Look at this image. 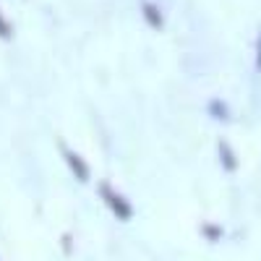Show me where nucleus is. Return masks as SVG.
Returning a JSON list of instances; mask_svg holds the SVG:
<instances>
[{
    "label": "nucleus",
    "instance_id": "0eeeda50",
    "mask_svg": "<svg viewBox=\"0 0 261 261\" xmlns=\"http://www.w3.org/2000/svg\"><path fill=\"white\" fill-rule=\"evenodd\" d=\"M204 232L212 238V241H217V238H220V227H214V225H206V227H204Z\"/></svg>",
    "mask_w": 261,
    "mask_h": 261
},
{
    "label": "nucleus",
    "instance_id": "6e6552de",
    "mask_svg": "<svg viewBox=\"0 0 261 261\" xmlns=\"http://www.w3.org/2000/svg\"><path fill=\"white\" fill-rule=\"evenodd\" d=\"M256 68L261 71V34H258V42H256Z\"/></svg>",
    "mask_w": 261,
    "mask_h": 261
},
{
    "label": "nucleus",
    "instance_id": "20e7f679",
    "mask_svg": "<svg viewBox=\"0 0 261 261\" xmlns=\"http://www.w3.org/2000/svg\"><path fill=\"white\" fill-rule=\"evenodd\" d=\"M220 160H222L225 170H235L238 167V160H235V154H232V149H230L227 141H220Z\"/></svg>",
    "mask_w": 261,
    "mask_h": 261
},
{
    "label": "nucleus",
    "instance_id": "f257e3e1",
    "mask_svg": "<svg viewBox=\"0 0 261 261\" xmlns=\"http://www.w3.org/2000/svg\"><path fill=\"white\" fill-rule=\"evenodd\" d=\"M99 193H102V199L107 201V206L113 209L115 217H120V220H128V217H130V206H128V201L123 199V196H118V193L113 191L110 183H102V186H99Z\"/></svg>",
    "mask_w": 261,
    "mask_h": 261
},
{
    "label": "nucleus",
    "instance_id": "f03ea898",
    "mask_svg": "<svg viewBox=\"0 0 261 261\" xmlns=\"http://www.w3.org/2000/svg\"><path fill=\"white\" fill-rule=\"evenodd\" d=\"M60 151H63L65 162L71 165V172H73V175H76L81 183H86V180H89V167H86V162H84V160L76 154V151H71V149L65 146V144H60Z\"/></svg>",
    "mask_w": 261,
    "mask_h": 261
},
{
    "label": "nucleus",
    "instance_id": "7ed1b4c3",
    "mask_svg": "<svg viewBox=\"0 0 261 261\" xmlns=\"http://www.w3.org/2000/svg\"><path fill=\"white\" fill-rule=\"evenodd\" d=\"M141 11H144V16L149 18V24H151V27H157V29H160V27L165 24V21H162V13H160L154 6H151L149 0H144V3H141Z\"/></svg>",
    "mask_w": 261,
    "mask_h": 261
},
{
    "label": "nucleus",
    "instance_id": "423d86ee",
    "mask_svg": "<svg viewBox=\"0 0 261 261\" xmlns=\"http://www.w3.org/2000/svg\"><path fill=\"white\" fill-rule=\"evenodd\" d=\"M0 37H11V27H8V21L3 18V13H0Z\"/></svg>",
    "mask_w": 261,
    "mask_h": 261
},
{
    "label": "nucleus",
    "instance_id": "39448f33",
    "mask_svg": "<svg viewBox=\"0 0 261 261\" xmlns=\"http://www.w3.org/2000/svg\"><path fill=\"white\" fill-rule=\"evenodd\" d=\"M209 113H212V115H217V118H227V107H225L220 99H214V102L209 105Z\"/></svg>",
    "mask_w": 261,
    "mask_h": 261
}]
</instances>
